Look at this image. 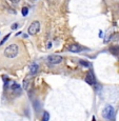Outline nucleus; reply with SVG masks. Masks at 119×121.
Segmentation results:
<instances>
[{
  "label": "nucleus",
  "mask_w": 119,
  "mask_h": 121,
  "mask_svg": "<svg viewBox=\"0 0 119 121\" xmlns=\"http://www.w3.org/2000/svg\"><path fill=\"white\" fill-rule=\"evenodd\" d=\"M51 46H52V43L48 42V48H51Z\"/></svg>",
  "instance_id": "nucleus-17"
},
{
  "label": "nucleus",
  "mask_w": 119,
  "mask_h": 121,
  "mask_svg": "<svg viewBox=\"0 0 119 121\" xmlns=\"http://www.w3.org/2000/svg\"><path fill=\"white\" fill-rule=\"evenodd\" d=\"M19 53V46L17 44H11L4 50V56L8 58H15L17 57Z\"/></svg>",
  "instance_id": "nucleus-1"
},
{
  "label": "nucleus",
  "mask_w": 119,
  "mask_h": 121,
  "mask_svg": "<svg viewBox=\"0 0 119 121\" xmlns=\"http://www.w3.org/2000/svg\"><path fill=\"white\" fill-rule=\"evenodd\" d=\"M79 64H81L82 66H85V67L90 66V63L88 61H84V60H79Z\"/></svg>",
  "instance_id": "nucleus-11"
},
{
  "label": "nucleus",
  "mask_w": 119,
  "mask_h": 121,
  "mask_svg": "<svg viewBox=\"0 0 119 121\" xmlns=\"http://www.w3.org/2000/svg\"><path fill=\"white\" fill-rule=\"evenodd\" d=\"M11 88L13 91H20V85L17 84V83H13V84H12V86H11Z\"/></svg>",
  "instance_id": "nucleus-10"
},
{
  "label": "nucleus",
  "mask_w": 119,
  "mask_h": 121,
  "mask_svg": "<svg viewBox=\"0 0 119 121\" xmlns=\"http://www.w3.org/2000/svg\"><path fill=\"white\" fill-rule=\"evenodd\" d=\"M11 1L13 2V3H15V4H16V3H18V2H19L20 0H11Z\"/></svg>",
  "instance_id": "nucleus-15"
},
{
  "label": "nucleus",
  "mask_w": 119,
  "mask_h": 121,
  "mask_svg": "<svg viewBox=\"0 0 119 121\" xmlns=\"http://www.w3.org/2000/svg\"><path fill=\"white\" fill-rule=\"evenodd\" d=\"M40 30V22L39 21H33L29 27V34L30 35H35L37 34Z\"/></svg>",
  "instance_id": "nucleus-3"
},
{
  "label": "nucleus",
  "mask_w": 119,
  "mask_h": 121,
  "mask_svg": "<svg viewBox=\"0 0 119 121\" xmlns=\"http://www.w3.org/2000/svg\"><path fill=\"white\" fill-rule=\"evenodd\" d=\"M17 27H18V24H17V23H14V24L11 26V29H12V30H16Z\"/></svg>",
  "instance_id": "nucleus-14"
},
{
  "label": "nucleus",
  "mask_w": 119,
  "mask_h": 121,
  "mask_svg": "<svg viewBox=\"0 0 119 121\" xmlns=\"http://www.w3.org/2000/svg\"><path fill=\"white\" fill-rule=\"evenodd\" d=\"M82 50H83V48H81V46L78 45V44H72V45L69 48L70 52H73V53H79Z\"/></svg>",
  "instance_id": "nucleus-6"
},
{
  "label": "nucleus",
  "mask_w": 119,
  "mask_h": 121,
  "mask_svg": "<svg viewBox=\"0 0 119 121\" xmlns=\"http://www.w3.org/2000/svg\"><path fill=\"white\" fill-rule=\"evenodd\" d=\"M85 82H87L88 84H90V85H93V84H95V83H96L94 76L92 75V73H91V72H88V73L87 74V76H85Z\"/></svg>",
  "instance_id": "nucleus-5"
},
{
  "label": "nucleus",
  "mask_w": 119,
  "mask_h": 121,
  "mask_svg": "<svg viewBox=\"0 0 119 121\" xmlns=\"http://www.w3.org/2000/svg\"><path fill=\"white\" fill-rule=\"evenodd\" d=\"M102 117L106 120H114L115 118V110L112 105H106V108L102 111Z\"/></svg>",
  "instance_id": "nucleus-2"
},
{
  "label": "nucleus",
  "mask_w": 119,
  "mask_h": 121,
  "mask_svg": "<svg viewBox=\"0 0 119 121\" xmlns=\"http://www.w3.org/2000/svg\"><path fill=\"white\" fill-rule=\"evenodd\" d=\"M21 14H22V16H26L27 14H29V9H27L26 6L22 8V10H21Z\"/></svg>",
  "instance_id": "nucleus-12"
},
{
  "label": "nucleus",
  "mask_w": 119,
  "mask_h": 121,
  "mask_svg": "<svg viewBox=\"0 0 119 121\" xmlns=\"http://www.w3.org/2000/svg\"><path fill=\"white\" fill-rule=\"evenodd\" d=\"M103 36V33H102V31H100L99 32V37H102Z\"/></svg>",
  "instance_id": "nucleus-16"
},
{
  "label": "nucleus",
  "mask_w": 119,
  "mask_h": 121,
  "mask_svg": "<svg viewBox=\"0 0 119 121\" xmlns=\"http://www.w3.org/2000/svg\"><path fill=\"white\" fill-rule=\"evenodd\" d=\"M110 52H111L114 56L118 57L119 56V46H113V48H110Z\"/></svg>",
  "instance_id": "nucleus-8"
},
{
  "label": "nucleus",
  "mask_w": 119,
  "mask_h": 121,
  "mask_svg": "<svg viewBox=\"0 0 119 121\" xmlns=\"http://www.w3.org/2000/svg\"><path fill=\"white\" fill-rule=\"evenodd\" d=\"M9 37H10V34L5 35V37H4V38L2 39V41H1V42H0V45H2V44H3L4 42H6V40H8V39H9Z\"/></svg>",
  "instance_id": "nucleus-13"
},
{
  "label": "nucleus",
  "mask_w": 119,
  "mask_h": 121,
  "mask_svg": "<svg viewBox=\"0 0 119 121\" xmlns=\"http://www.w3.org/2000/svg\"><path fill=\"white\" fill-rule=\"evenodd\" d=\"M48 119H50V114L48 112H44L42 116V121H48Z\"/></svg>",
  "instance_id": "nucleus-9"
},
{
  "label": "nucleus",
  "mask_w": 119,
  "mask_h": 121,
  "mask_svg": "<svg viewBox=\"0 0 119 121\" xmlns=\"http://www.w3.org/2000/svg\"><path fill=\"white\" fill-rule=\"evenodd\" d=\"M37 72H38V65H37V63H33L30 66V74L31 75H35Z\"/></svg>",
  "instance_id": "nucleus-7"
},
{
  "label": "nucleus",
  "mask_w": 119,
  "mask_h": 121,
  "mask_svg": "<svg viewBox=\"0 0 119 121\" xmlns=\"http://www.w3.org/2000/svg\"><path fill=\"white\" fill-rule=\"evenodd\" d=\"M62 61V57L58 55H51L48 57V62L51 65H55V64H59Z\"/></svg>",
  "instance_id": "nucleus-4"
}]
</instances>
